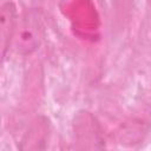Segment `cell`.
Segmentation results:
<instances>
[{
    "instance_id": "obj_1",
    "label": "cell",
    "mask_w": 151,
    "mask_h": 151,
    "mask_svg": "<svg viewBox=\"0 0 151 151\" xmlns=\"http://www.w3.org/2000/svg\"><path fill=\"white\" fill-rule=\"evenodd\" d=\"M45 38V25L39 9H27L20 18L13 37L12 45L20 55L33 54Z\"/></svg>"
},
{
    "instance_id": "obj_2",
    "label": "cell",
    "mask_w": 151,
    "mask_h": 151,
    "mask_svg": "<svg viewBox=\"0 0 151 151\" xmlns=\"http://www.w3.org/2000/svg\"><path fill=\"white\" fill-rule=\"evenodd\" d=\"M74 137L78 143H83L86 149L103 147L101 129L91 112L80 111L74 116L73 120Z\"/></svg>"
},
{
    "instance_id": "obj_3",
    "label": "cell",
    "mask_w": 151,
    "mask_h": 151,
    "mask_svg": "<svg viewBox=\"0 0 151 151\" xmlns=\"http://www.w3.org/2000/svg\"><path fill=\"white\" fill-rule=\"evenodd\" d=\"M18 25V11L13 1L7 0L2 2L0 8V50L1 61L6 59V55L12 46L13 37Z\"/></svg>"
},
{
    "instance_id": "obj_4",
    "label": "cell",
    "mask_w": 151,
    "mask_h": 151,
    "mask_svg": "<svg viewBox=\"0 0 151 151\" xmlns=\"http://www.w3.org/2000/svg\"><path fill=\"white\" fill-rule=\"evenodd\" d=\"M51 134V124L46 117H38L24 134L19 145L20 150L46 149Z\"/></svg>"
}]
</instances>
